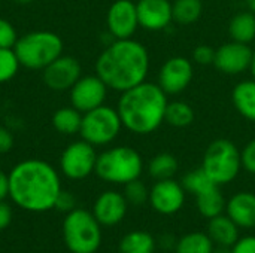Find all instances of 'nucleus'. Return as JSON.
Returning a JSON list of instances; mask_svg holds the SVG:
<instances>
[{
	"label": "nucleus",
	"instance_id": "f8f14e48",
	"mask_svg": "<svg viewBox=\"0 0 255 253\" xmlns=\"http://www.w3.org/2000/svg\"><path fill=\"white\" fill-rule=\"evenodd\" d=\"M253 60L251 45L229 40L218 48H215L214 66L218 72L227 76H239L245 72H250Z\"/></svg>",
	"mask_w": 255,
	"mask_h": 253
},
{
	"label": "nucleus",
	"instance_id": "473e14b6",
	"mask_svg": "<svg viewBox=\"0 0 255 253\" xmlns=\"http://www.w3.org/2000/svg\"><path fill=\"white\" fill-rule=\"evenodd\" d=\"M18 37L19 36L13 24L4 18H0V48H13Z\"/></svg>",
	"mask_w": 255,
	"mask_h": 253
},
{
	"label": "nucleus",
	"instance_id": "4be33fe9",
	"mask_svg": "<svg viewBox=\"0 0 255 253\" xmlns=\"http://www.w3.org/2000/svg\"><path fill=\"white\" fill-rule=\"evenodd\" d=\"M51 122L57 133L63 136H75V134H79L82 113L76 110L73 106L60 107L58 110L54 112Z\"/></svg>",
	"mask_w": 255,
	"mask_h": 253
},
{
	"label": "nucleus",
	"instance_id": "0eeeda50",
	"mask_svg": "<svg viewBox=\"0 0 255 253\" xmlns=\"http://www.w3.org/2000/svg\"><path fill=\"white\" fill-rule=\"evenodd\" d=\"M63 239L66 248L72 253H96L102 245V225L93 212L73 209L66 213Z\"/></svg>",
	"mask_w": 255,
	"mask_h": 253
},
{
	"label": "nucleus",
	"instance_id": "c756f323",
	"mask_svg": "<svg viewBox=\"0 0 255 253\" xmlns=\"http://www.w3.org/2000/svg\"><path fill=\"white\" fill-rule=\"evenodd\" d=\"M21 64L13 48H0V84L12 81Z\"/></svg>",
	"mask_w": 255,
	"mask_h": 253
},
{
	"label": "nucleus",
	"instance_id": "f03ea898",
	"mask_svg": "<svg viewBox=\"0 0 255 253\" xmlns=\"http://www.w3.org/2000/svg\"><path fill=\"white\" fill-rule=\"evenodd\" d=\"M151 69L148 48L130 37L114 39L105 45L99 54L94 70L106 86L117 92H124L146 81Z\"/></svg>",
	"mask_w": 255,
	"mask_h": 253
},
{
	"label": "nucleus",
	"instance_id": "a211bd4d",
	"mask_svg": "<svg viewBox=\"0 0 255 253\" xmlns=\"http://www.w3.org/2000/svg\"><path fill=\"white\" fill-rule=\"evenodd\" d=\"M226 215L244 230L255 228V194L241 191L230 197L226 204Z\"/></svg>",
	"mask_w": 255,
	"mask_h": 253
},
{
	"label": "nucleus",
	"instance_id": "4468645a",
	"mask_svg": "<svg viewBox=\"0 0 255 253\" xmlns=\"http://www.w3.org/2000/svg\"><path fill=\"white\" fill-rule=\"evenodd\" d=\"M148 201L157 213L170 216L178 213L184 207L185 189L181 182H176L175 179L155 180V183L149 189Z\"/></svg>",
	"mask_w": 255,
	"mask_h": 253
},
{
	"label": "nucleus",
	"instance_id": "b1692460",
	"mask_svg": "<svg viewBox=\"0 0 255 253\" xmlns=\"http://www.w3.org/2000/svg\"><path fill=\"white\" fill-rule=\"evenodd\" d=\"M196 119V112L193 106L184 100H173L167 103L164 122L173 128H187Z\"/></svg>",
	"mask_w": 255,
	"mask_h": 253
},
{
	"label": "nucleus",
	"instance_id": "2f4dec72",
	"mask_svg": "<svg viewBox=\"0 0 255 253\" xmlns=\"http://www.w3.org/2000/svg\"><path fill=\"white\" fill-rule=\"evenodd\" d=\"M215 48L211 45H197L191 52V61L196 66H214Z\"/></svg>",
	"mask_w": 255,
	"mask_h": 253
},
{
	"label": "nucleus",
	"instance_id": "58836bf2",
	"mask_svg": "<svg viewBox=\"0 0 255 253\" xmlns=\"http://www.w3.org/2000/svg\"><path fill=\"white\" fill-rule=\"evenodd\" d=\"M6 197H9V177L3 170H0V201Z\"/></svg>",
	"mask_w": 255,
	"mask_h": 253
},
{
	"label": "nucleus",
	"instance_id": "ea45409f",
	"mask_svg": "<svg viewBox=\"0 0 255 253\" xmlns=\"http://www.w3.org/2000/svg\"><path fill=\"white\" fill-rule=\"evenodd\" d=\"M212 253H232V248H226V246H215Z\"/></svg>",
	"mask_w": 255,
	"mask_h": 253
},
{
	"label": "nucleus",
	"instance_id": "20e7f679",
	"mask_svg": "<svg viewBox=\"0 0 255 253\" xmlns=\"http://www.w3.org/2000/svg\"><path fill=\"white\" fill-rule=\"evenodd\" d=\"M143 171L142 155L131 146L120 145L105 149L97 155L96 170L99 179L112 185H126L140 179Z\"/></svg>",
	"mask_w": 255,
	"mask_h": 253
},
{
	"label": "nucleus",
	"instance_id": "5701e85b",
	"mask_svg": "<svg viewBox=\"0 0 255 253\" xmlns=\"http://www.w3.org/2000/svg\"><path fill=\"white\" fill-rule=\"evenodd\" d=\"M226 204H227V201H226L223 192L220 191V186H214V188L208 189L206 192L196 197L197 210L206 219H212L215 216L223 215L226 212Z\"/></svg>",
	"mask_w": 255,
	"mask_h": 253
},
{
	"label": "nucleus",
	"instance_id": "37998d69",
	"mask_svg": "<svg viewBox=\"0 0 255 253\" xmlns=\"http://www.w3.org/2000/svg\"><path fill=\"white\" fill-rule=\"evenodd\" d=\"M13 3H18V4H30V3H33L34 0H12Z\"/></svg>",
	"mask_w": 255,
	"mask_h": 253
},
{
	"label": "nucleus",
	"instance_id": "aec40b11",
	"mask_svg": "<svg viewBox=\"0 0 255 253\" xmlns=\"http://www.w3.org/2000/svg\"><path fill=\"white\" fill-rule=\"evenodd\" d=\"M206 234L211 237L215 246L232 248L239 240V227L227 215L223 213L209 219Z\"/></svg>",
	"mask_w": 255,
	"mask_h": 253
},
{
	"label": "nucleus",
	"instance_id": "a19ab883",
	"mask_svg": "<svg viewBox=\"0 0 255 253\" xmlns=\"http://www.w3.org/2000/svg\"><path fill=\"white\" fill-rule=\"evenodd\" d=\"M250 73H251V78L255 79V48H253V60H251V66H250Z\"/></svg>",
	"mask_w": 255,
	"mask_h": 253
},
{
	"label": "nucleus",
	"instance_id": "79ce46f5",
	"mask_svg": "<svg viewBox=\"0 0 255 253\" xmlns=\"http://www.w3.org/2000/svg\"><path fill=\"white\" fill-rule=\"evenodd\" d=\"M245 3H247V7L255 13V0H245Z\"/></svg>",
	"mask_w": 255,
	"mask_h": 253
},
{
	"label": "nucleus",
	"instance_id": "393cba45",
	"mask_svg": "<svg viewBox=\"0 0 255 253\" xmlns=\"http://www.w3.org/2000/svg\"><path fill=\"white\" fill-rule=\"evenodd\" d=\"M173 22L179 25L196 24L203 15L202 0H173L172 1Z\"/></svg>",
	"mask_w": 255,
	"mask_h": 253
},
{
	"label": "nucleus",
	"instance_id": "6ab92c4d",
	"mask_svg": "<svg viewBox=\"0 0 255 253\" xmlns=\"http://www.w3.org/2000/svg\"><path fill=\"white\" fill-rule=\"evenodd\" d=\"M232 103L236 112L247 121L255 124V79L239 81L232 91Z\"/></svg>",
	"mask_w": 255,
	"mask_h": 253
},
{
	"label": "nucleus",
	"instance_id": "7ed1b4c3",
	"mask_svg": "<svg viewBox=\"0 0 255 253\" xmlns=\"http://www.w3.org/2000/svg\"><path fill=\"white\" fill-rule=\"evenodd\" d=\"M169 95L157 82L145 81L121 92L117 110L123 127L136 136H149L164 124Z\"/></svg>",
	"mask_w": 255,
	"mask_h": 253
},
{
	"label": "nucleus",
	"instance_id": "cd10ccee",
	"mask_svg": "<svg viewBox=\"0 0 255 253\" xmlns=\"http://www.w3.org/2000/svg\"><path fill=\"white\" fill-rule=\"evenodd\" d=\"M215 245L206 233H188L175 245V253H212Z\"/></svg>",
	"mask_w": 255,
	"mask_h": 253
},
{
	"label": "nucleus",
	"instance_id": "412c9836",
	"mask_svg": "<svg viewBox=\"0 0 255 253\" xmlns=\"http://www.w3.org/2000/svg\"><path fill=\"white\" fill-rule=\"evenodd\" d=\"M230 40L251 45L255 40V13L250 9L235 13L227 25Z\"/></svg>",
	"mask_w": 255,
	"mask_h": 253
},
{
	"label": "nucleus",
	"instance_id": "6e6552de",
	"mask_svg": "<svg viewBox=\"0 0 255 253\" xmlns=\"http://www.w3.org/2000/svg\"><path fill=\"white\" fill-rule=\"evenodd\" d=\"M123 128L117 107L102 104L87 113H82L79 136L94 148H103L114 143L120 137Z\"/></svg>",
	"mask_w": 255,
	"mask_h": 253
},
{
	"label": "nucleus",
	"instance_id": "f704fd0d",
	"mask_svg": "<svg viewBox=\"0 0 255 253\" xmlns=\"http://www.w3.org/2000/svg\"><path fill=\"white\" fill-rule=\"evenodd\" d=\"M232 253H255V236L239 239L232 246Z\"/></svg>",
	"mask_w": 255,
	"mask_h": 253
},
{
	"label": "nucleus",
	"instance_id": "9b49d317",
	"mask_svg": "<svg viewBox=\"0 0 255 253\" xmlns=\"http://www.w3.org/2000/svg\"><path fill=\"white\" fill-rule=\"evenodd\" d=\"M109 88L97 75L81 76L76 84L69 89L70 106L81 113H87L102 104L108 98Z\"/></svg>",
	"mask_w": 255,
	"mask_h": 253
},
{
	"label": "nucleus",
	"instance_id": "dca6fc26",
	"mask_svg": "<svg viewBox=\"0 0 255 253\" xmlns=\"http://www.w3.org/2000/svg\"><path fill=\"white\" fill-rule=\"evenodd\" d=\"M136 9L139 27L146 31H163L173 22L170 0H137Z\"/></svg>",
	"mask_w": 255,
	"mask_h": 253
},
{
	"label": "nucleus",
	"instance_id": "72a5a7b5",
	"mask_svg": "<svg viewBox=\"0 0 255 253\" xmlns=\"http://www.w3.org/2000/svg\"><path fill=\"white\" fill-rule=\"evenodd\" d=\"M241 160H242V169L250 174L255 176V139H251L241 149Z\"/></svg>",
	"mask_w": 255,
	"mask_h": 253
},
{
	"label": "nucleus",
	"instance_id": "39448f33",
	"mask_svg": "<svg viewBox=\"0 0 255 253\" xmlns=\"http://www.w3.org/2000/svg\"><path fill=\"white\" fill-rule=\"evenodd\" d=\"M64 43L61 37L48 30H36L19 36L13 51L19 64L30 70H43L63 55Z\"/></svg>",
	"mask_w": 255,
	"mask_h": 253
},
{
	"label": "nucleus",
	"instance_id": "7c9ffc66",
	"mask_svg": "<svg viewBox=\"0 0 255 253\" xmlns=\"http://www.w3.org/2000/svg\"><path fill=\"white\" fill-rule=\"evenodd\" d=\"M123 194H124L127 203L131 206H142L149 198V189L146 188V185L140 179H136V180L126 183Z\"/></svg>",
	"mask_w": 255,
	"mask_h": 253
},
{
	"label": "nucleus",
	"instance_id": "c85d7f7f",
	"mask_svg": "<svg viewBox=\"0 0 255 253\" xmlns=\"http://www.w3.org/2000/svg\"><path fill=\"white\" fill-rule=\"evenodd\" d=\"M181 185L184 186L185 192H190L194 197L206 192L208 189H211L214 186H218V185H215L211 180V177L203 171L202 167L200 169H194V170L185 173L184 177H182V180H181Z\"/></svg>",
	"mask_w": 255,
	"mask_h": 253
},
{
	"label": "nucleus",
	"instance_id": "ddd939ff",
	"mask_svg": "<svg viewBox=\"0 0 255 253\" xmlns=\"http://www.w3.org/2000/svg\"><path fill=\"white\" fill-rule=\"evenodd\" d=\"M106 28L114 39H130L139 27L137 9L133 0H115L106 12Z\"/></svg>",
	"mask_w": 255,
	"mask_h": 253
},
{
	"label": "nucleus",
	"instance_id": "2eb2a0df",
	"mask_svg": "<svg viewBox=\"0 0 255 253\" xmlns=\"http://www.w3.org/2000/svg\"><path fill=\"white\" fill-rule=\"evenodd\" d=\"M82 76V66L78 58L61 55L42 70L43 84L52 91H69Z\"/></svg>",
	"mask_w": 255,
	"mask_h": 253
},
{
	"label": "nucleus",
	"instance_id": "bb28decb",
	"mask_svg": "<svg viewBox=\"0 0 255 253\" xmlns=\"http://www.w3.org/2000/svg\"><path fill=\"white\" fill-rule=\"evenodd\" d=\"M155 239L146 231H131L120 242V253H154Z\"/></svg>",
	"mask_w": 255,
	"mask_h": 253
},
{
	"label": "nucleus",
	"instance_id": "4c0bfd02",
	"mask_svg": "<svg viewBox=\"0 0 255 253\" xmlns=\"http://www.w3.org/2000/svg\"><path fill=\"white\" fill-rule=\"evenodd\" d=\"M10 221H12V209L3 200V201H0V230L7 228Z\"/></svg>",
	"mask_w": 255,
	"mask_h": 253
},
{
	"label": "nucleus",
	"instance_id": "c9c22d12",
	"mask_svg": "<svg viewBox=\"0 0 255 253\" xmlns=\"http://www.w3.org/2000/svg\"><path fill=\"white\" fill-rule=\"evenodd\" d=\"M55 209H58V210H61L64 213H69L70 210L75 209V197L67 191H61L58 198H57Z\"/></svg>",
	"mask_w": 255,
	"mask_h": 253
},
{
	"label": "nucleus",
	"instance_id": "1a4fd4ad",
	"mask_svg": "<svg viewBox=\"0 0 255 253\" xmlns=\"http://www.w3.org/2000/svg\"><path fill=\"white\" fill-rule=\"evenodd\" d=\"M97 151L85 140L72 142L64 148L60 157V170L70 180H84L96 170Z\"/></svg>",
	"mask_w": 255,
	"mask_h": 253
},
{
	"label": "nucleus",
	"instance_id": "f257e3e1",
	"mask_svg": "<svg viewBox=\"0 0 255 253\" xmlns=\"http://www.w3.org/2000/svg\"><path fill=\"white\" fill-rule=\"evenodd\" d=\"M9 197L25 212L43 213L55 209L61 189L58 171L43 160H24L15 164L7 174Z\"/></svg>",
	"mask_w": 255,
	"mask_h": 253
},
{
	"label": "nucleus",
	"instance_id": "a878e982",
	"mask_svg": "<svg viewBox=\"0 0 255 253\" xmlns=\"http://www.w3.org/2000/svg\"><path fill=\"white\" fill-rule=\"evenodd\" d=\"M178 169H179V163L176 157L169 152H160L154 155L148 163V173L155 180L173 179Z\"/></svg>",
	"mask_w": 255,
	"mask_h": 253
},
{
	"label": "nucleus",
	"instance_id": "423d86ee",
	"mask_svg": "<svg viewBox=\"0 0 255 253\" xmlns=\"http://www.w3.org/2000/svg\"><path fill=\"white\" fill-rule=\"evenodd\" d=\"M202 169L215 185H229L242 170L241 149L229 139H215L203 154Z\"/></svg>",
	"mask_w": 255,
	"mask_h": 253
},
{
	"label": "nucleus",
	"instance_id": "f3484780",
	"mask_svg": "<svg viewBox=\"0 0 255 253\" xmlns=\"http://www.w3.org/2000/svg\"><path fill=\"white\" fill-rule=\"evenodd\" d=\"M128 203L124 194L118 191L102 192L93 206V215L102 227H115L127 215Z\"/></svg>",
	"mask_w": 255,
	"mask_h": 253
},
{
	"label": "nucleus",
	"instance_id": "e433bc0d",
	"mask_svg": "<svg viewBox=\"0 0 255 253\" xmlns=\"http://www.w3.org/2000/svg\"><path fill=\"white\" fill-rule=\"evenodd\" d=\"M13 148V134L9 128L0 125V155L7 154Z\"/></svg>",
	"mask_w": 255,
	"mask_h": 253
},
{
	"label": "nucleus",
	"instance_id": "9d476101",
	"mask_svg": "<svg viewBox=\"0 0 255 253\" xmlns=\"http://www.w3.org/2000/svg\"><path fill=\"white\" fill-rule=\"evenodd\" d=\"M194 79V63L182 55L169 57L160 67L157 84L167 95H179Z\"/></svg>",
	"mask_w": 255,
	"mask_h": 253
}]
</instances>
